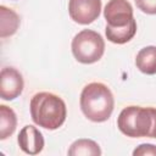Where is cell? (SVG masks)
Masks as SVG:
<instances>
[{"mask_svg":"<svg viewBox=\"0 0 156 156\" xmlns=\"http://www.w3.org/2000/svg\"><path fill=\"white\" fill-rule=\"evenodd\" d=\"M29 107L33 122L45 129H57L66 121V104L61 98L52 93L41 91L34 94Z\"/></svg>","mask_w":156,"mask_h":156,"instance_id":"1","label":"cell"},{"mask_svg":"<svg viewBox=\"0 0 156 156\" xmlns=\"http://www.w3.org/2000/svg\"><path fill=\"white\" fill-rule=\"evenodd\" d=\"M80 110L93 122L107 121L115 107V99L110 88L102 83H89L80 93Z\"/></svg>","mask_w":156,"mask_h":156,"instance_id":"2","label":"cell"},{"mask_svg":"<svg viewBox=\"0 0 156 156\" xmlns=\"http://www.w3.org/2000/svg\"><path fill=\"white\" fill-rule=\"evenodd\" d=\"M117 127L129 138H156V108L128 106L121 111Z\"/></svg>","mask_w":156,"mask_h":156,"instance_id":"3","label":"cell"},{"mask_svg":"<svg viewBox=\"0 0 156 156\" xmlns=\"http://www.w3.org/2000/svg\"><path fill=\"white\" fill-rule=\"evenodd\" d=\"M71 48L72 54L78 62L90 65L102 57L105 51V41L98 32L83 29L74 35Z\"/></svg>","mask_w":156,"mask_h":156,"instance_id":"4","label":"cell"},{"mask_svg":"<svg viewBox=\"0 0 156 156\" xmlns=\"http://www.w3.org/2000/svg\"><path fill=\"white\" fill-rule=\"evenodd\" d=\"M101 11V0H69V17L79 24L94 22Z\"/></svg>","mask_w":156,"mask_h":156,"instance_id":"5","label":"cell"},{"mask_svg":"<svg viewBox=\"0 0 156 156\" xmlns=\"http://www.w3.org/2000/svg\"><path fill=\"white\" fill-rule=\"evenodd\" d=\"M22 74L12 67H5L0 73V96L2 100H15L23 91Z\"/></svg>","mask_w":156,"mask_h":156,"instance_id":"6","label":"cell"},{"mask_svg":"<svg viewBox=\"0 0 156 156\" xmlns=\"http://www.w3.org/2000/svg\"><path fill=\"white\" fill-rule=\"evenodd\" d=\"M107 26L122 27L128 24L133 17V7L127 0H110L104 10Z\"/></svg>","mask_w":156,"mask_h":156,"instance_id":"7","label":"cell"},{"mask_svg":"<svg viewBox=\"0 0 156 156\" xmlns=\"http://www.w3.org/2000/svg\"><path fill=\"white\" fill-rule=\"evenodd\" d=\"M18 145L21 150L28 155H37L41 152L44 147V138L43 134L34 126H24L17 138Z\"/></svg>","mask_w":156,"mask_h":156,"instance_id":"8","label":"cell"},{"mask_svg":"<svg viewBox=\"0 0 156 156\" xmlns=\"http://www.w3.org/2000/svg\"><path fill=\"white\" fill-rule=\"evenodd\" d=\"M106 38L113 44H126L136 33V22L133 18L128 24L122 27H111L106 24Z\"/></svg>","mask_w":156,"mask_h":156,"instance_id":"9","label":"cell"},{"mask_svg":"<svg viewBox=\"0 0 156 156\" xmlns=\"http://www.w3.org/2000/svg\"><path fill=\"white\" fill-rule=\"evenodd\" d=\"M136 68L145 74H156V46L143 48L135 57Z\"/></svg>","mask_w":156,"mask_h":156,"instance_id":"10","label":"cell"},{"mask_svg":"<svg viewBox=\"0 0 156 156\" xmlns=\"http://www.w3.org/2000/svg\"><path fill=\"white\" fill-rule=\"evenodd\" d=\"M20 27L18 15L6 6H0V37L6 38L13 35Z\"/></svg>","mask_w":156,"mask_h":156,"instance_id":"11","label":"cell"},{"mask_svg":"<svg viewBox=\"0 0 156 156\" xmlns=\"http://www.w3.org/2000/svg\"><path fill=\"white\" fill-rule=\"evenodd\" d=\"M17 126V117L12 108L0 105V139L5 140L13 134Z\"/></svg>","mask_w":156,"mask_h":156,"instance_id":"12","label":"cell"},{"mask_svg":"<svg viewBox=\"0 0 156 156\" xmlns=\"http://www.w3.org/2000/svg\"><path fill=\"white\" fill-rule=\"evenodd\" d=\"M69 156H100V146L91 139H78L68 149Z\"/></svg>","mask_w":156,"mask_h":156,"instance_id":"13","label":"cell"},{"mask_svg":"<svg viewBox=\"0 0 156 156\" xmlns=\"http://www.w3.org/2000/svg\"><path fill=\"white\" fill-rule=\"evenodd\" d=\"M140 11L147 15H156V0H135Z\"/></svg>","mask_w":156,"mask_h":156,"instance_id":"14","label":"cell"},{"mask_svg":"<svg viewBox=\"0 0 156 156\" xmlns=\"http://www.w3.org/2000/svg\"><path fill=\"white\" fill-rule=\"evenodd\" d=\"M134 156H147V155H156V146L152 144H141L139 145L134 151H133Z\"/></svg>","mask_w":156,"mask_h":156,"instance_id":"15","label":"cell"}]
</instances>
